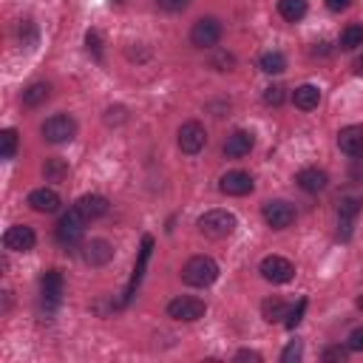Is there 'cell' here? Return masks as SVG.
I'll return each mask as SVG.
<instances>
[{
    "instance_id": "7c38bea8",
    "label": "cell",
    "mask_w": 363,
    "mask_h": 363,
    "mask_svg": "<svg viewBox=\"0 0 363 363\" xmlns=\"http://www.w3.org/2000/svg\"><path fill=\"white\" fill-rule=\"evenodd\" d=\"M150 250H153V238H150V235H145V238H142V250H139V258H136V267H133V275H130V281H128V289H125V295H122L119 306H125V303L133 298V292H136V286H139V281H142V275H145V267H147Z\"/></svg>"
},
{
    "instance_id": "e575fe53",
    "label": "cell",
    "mask_w": 363,
    "mask_h": 363,
    "mask_svg": "<svg viewBox=\"0 0 363 363\" xmlns=\"http://www.w3.org/2000/svg\"><path fill=\"white\" fill-rule=\"evenodd\" d=\"M233 65H235V60H233V54H227V51H221V54L213 57V68H218V71H230Z\"/></svg>"
},
{
    "instance_id": "60d3db41",
    "label": "cell",
    "mask_w": 363,
    "mask_h": 363,
    "mask_svg": "<svg viewBox=\"0 0 363 363\" xmlns=\"http://www.w3.org/2000/svg\"><path fill=\"white\" fill-rule=\"evenodd\" d=\"M357 309L363 312V295H357Z\"/></svg>"
},
{
    "instance_id": "9c48e42d",
    "label": "cell",
    "mask_w": 363,
    "mask_h": 363,
    "mask_svg": "<svg viewBox=\"0 0 363 363\" xmlns=\"http://www.w3.org/2000/svg\"><path fill=\"white\" fill-rule=\"evenodd\" d=\"M264 221L272 227V230H286L292 221H295V207L289 201H267L264 204Z\"/></svg>"
},
{
    "instance_id": "e0dca14e",
    "label": "cell",
    "mask_w": 363,
    "mask_h": 363,
    "mask_svg": "<svg viewBox=\"0 0 363 363\" xmlns=\"http://www.w3.org/2000/svg\"><path fill=\"white\" fill-rule=\"evenodd\" d=\"M337 147L346 156H363V125H349L337 133Z\"/></svg>"
},
{
    "instance_id": "836d02e7",
    "label": "cell",
    "mask_w": 363,
    "mask_h": 363,
    "mask_svg": "<svg viewBox=\"0 0 363 363\" xmlns=\"http://www.w3.org/2000/svg\"><path fill=\"white\" fill-rule=\"evenodd\" d=\"M264 102H267V105H281V102H284V88H281V85H269V88L264 91Z\"/></svg>"
},
{
    "instance_id": "8fae6325",
    "label": "cell",
    "mask_w": 363,
    "mask_h": 363,
    "mask_svg": "<svg viewBox=\"0 0 363 363\" xmlns=\"http://www.w3.org/2000/svg\"><path fill=\"white\" fill-rule=\"evenodd\" d=\"M34 241H37V235L26 224H14V227H9L3 233V247L11 250V252H28L34 247Z\"/></svg>"
},
{
    "instance_id": "f35d334b",
    "label": "cell",
    "mask_w": 363,
    "mask_h": 363,
    "mask_svg": "<svg viewBox=\"0 0 363 363\" xmlns=\"http://www.w3.org/2000/svg\"><path fill=\"white\" fill-rule=\"evenodd\" d=\"M352 6V0H326V9L329 11H343V9H349Z\"/></svg>"
},
{
    "instance_id": "ac0fdd59",
    "label": "cell",
    "mask_w": 363,
    "mask_h": 363,
    "mask_svg": "<svg viewBox=\"0 0 363 363\" xmlns=\"http://www.w3.org/2000/svg\"><path fill=\"white\" fill-rule=\"evenodd\" d=\"M74 207H77L88 221H94V218H102V216L108 213V199H105V196H96V193H85V196L77 199Z\"/></svg>"
},
{
    "instance_id": "f1b7e54d",
    "label": "cell",
    "mask_w": 363,
    "mask_h": 363,
    "mask_svg": "<svg viewBox=\"0 0 363 363\" xmlns=\"http://www.w3.org/2000/svg\"><path fill=\"white\" fill-rule=\"evenodd\" d=\"M303 312H306V298H301V301H298V306H292V309H289V315H286L284 326H286V329H295V326L303 320Z\"/></svg>"
},
{
    "instance_id": "484cf974",
    "label": "cell",
    "mask_w": 363,
    "mask_h": 363,
    "mask_svg": "<svg viewBox=\"0 0 363 363\" xmlns=\"http://www.w3.org/2000/svg\"><path fill=\"white\" fill-rule=\"evenodd\" d=\"M17 153V130L14 128H6L0 133V156L3 159H11Z\"/></svg>"
},
{
    "instance_id": "83f0119b",
    "label": "cell",
    "mask_w": 363,
    "mask_h": 363,
    "mask_svg": "<svg viewBox=\"0 0 363 363\" xmlns=\"http://www.w3.org/2000/svg\"><path fill=\"white\" fill-rule=\"evenodd\" d=\"M357 213H360V199H354V196L340 199V204H337V216L340 218H354Z\"/></svg>"
},
{
    "instance_id": "ffe728a7",
    "label": "cell",
    "mask_w": 363,
    "mask_h": 363,
    "mask_svg": "<svg viewBox=\"0 0 363 363\" xmlns=\"http://www.w3.org/2000/svg\"><path fill=\"white\" fill-rule=\"evenodd\" d=\"M292 102H295V108H301V111H312V108H318V102H320V91L315 88V85H298L295 88V94H292Z\"/></svg>"
},
{
    "instance_id": "7402d4cb",
    "label": "cell",
    "mask_w": 363,
    "mask_h": 363,
    "mask_svg": "<svg viewBox=\"0 0 363 363\" xmlns=\"http://www.w3.org/2000/svg\"><path fill=\"white\" fill-rule=\"evenodd\" d=\"M261 315H264V320H269V323H278V320H286V315H289V306H286L281 298H267V301L261 303Z\"/></svg>"
},
{
    "instance_id": "4dcf8cb0",
    "label": "cell",
    "mask_w": 363,
    "mask_h": 363,
    "mask_svg": "<svg viewBox=\"0 0 363 363\" xmlns=\"http://www.w3.org/2000/svg\"><path fill=\"white\" fill-rule=\"evenodd\" d=\"M326 363H343L346 357H349V346H329V349H323V354H320Z\"/></svg>"
},
{
    "instance_id": "f546056e",
    "label": "cell",
    "mask_w": 363,
    "mask_h": 363,
    "mask_svg": "<svg viewBox=\"0 0 363 363\" xmlns=\"http://www.w3.org/2000/svg\"><path fill=\"white\" fill-rule=\"evenodd\" d=\"M303 357V343L301 340H292L284 352H281V363H295V360H301Z\"/></svg>"
},
{
    "instance_id": "3957f363",
    "label": "cell",
    "mask_w": 363,
    "mask_h": 363,
    "mask_svg": "<svg viewBox=\"0 0 363 363\" xmlns=\"http://www.w3.org/2000/svg\"><path fill=\"white\" fill-rule=\"evenodd\" d=\"M40 130H43V139H45V142L60 145V142H71V139L77 136V122H74V116H68V113H57V116L45 119Z\"/></svg>"
},
{
    "instance_id": "d4e9b609",
    "label": "cell",
    "mask_w": 363,
    "mask_h": 363,
    "mask_svg": "<svg viewBox=\"0 0 363 363\" xmlns=\"http://www.w3.org/2000/svg\"><path fill=\"white\" fill-rule=\"evenodd\" d=\"M357 45H363V26L352 23V26H346L343 34H340V48H343V51H354Z\"/></svg>"
},
{
    "instance_id": "1f68e13d",
    "label": "cell",
    "mask_w": 363,
    "mask_h": 363,
    "mask_svg": "<svg viewBox=\"0 0 363 363\" xmlns=\"http://www.w3.org/2000/svg\"><path fill=\"white\" fill-rule=\"evenodd\" d=\"M346 346H349V352H363V326H357V329L349 332Z\"/></svg>"
},
{
    "instance_id": "5b68a950",
    "label": "cell",
    "mask_w": 363,
    "mask_h": 363,
    "mask_svg": "<svg viewBox=\"0 0 363 363\" xmlns=\"http://www.w3.org/2000/svg\"><path fill=\"white\" fill-rule=\"evenodd\" d=\"M85 221H88V218H85L77 207H71V210L57 221V241L65 244V247H68V244H77V241L85 235Z\"/></svg>"
},
{
    "instance_id": "4fadbf2b",
    "label": "cell",
    "mask_w": 363,
    "mask_h": 363,
    "mask_svg": "<svg viewBox=\"0 0 363 363\" xmlns=\"http://www.w3.org/2000/svg\"><path fill=\"white\" fill-rule=\"evenodd\" d=\"M218 190L224 196H247V193H252V176L244 173V170H230V173L221 176Z\"/></svg>"
},
{
    "instance_id": "8d00e7d4",
    "label": "cell",
    "mask_w": 363,
    "mask_h": 363,
    "mask_svg": "<svg viewBox=\"0 0 363 363\" xmlns=\"http://www.w3.org/2000/svg\"><path fill=\"white\" fill-rule=\"evenodd\" d=\"M187 3H190V0H156V6H159L162 11H184Z\"/></svg>"
},
{
    "instance_id": "4316f807",
    "label": "cell",
    "mask_w": 363,
    "mask_h": 363,
    "mask_svg": "<svg viewBox=\"0 0 363 363\" xmlns=\"http://www.w3.org/2000/svg\"><path fill=\"white\" fill-rule=\"evenodd\" d=\"M43 173H45V179L60 182V179H65V176H68V164H65L62 159H48V162L43 164Z\"/></svg>"
},
{
    "instance_id": "52a82bcc",
    "label": "cell",
    "mask_w": 363,
    "mask_h": 363,
    "mask_svg": "<svg viewBox=\"0 0 363 363\" xmlns=\"http://www.w3.org/2000/svg\"><path fill=\"white\" fill-rule=\"evenodd\" d=\"M258 269H261L264 281H269V284H286V281L295 278V267H292V261L284 258V255H267Z\"/></svg>"
},
{
    "instance_id": "cb8c5ba5",
    "label": "cell",
    "mask_w": 363,
    "mask_h": 363,
    "mask_svg": "<svg viewBox=\"0 0 363 363\" xmlns=\"http://www.w3.org/2000/svg\"><path fill=\"white\" fill-rule=\"evenodd\" d=\"M258 65H261L264 74H284L286 71V57L281 51H267V54H261Z\"/></svg>"
},
{
    "instance_id": "ba28073f",
    "label": "cell",
    "mask_w": 363,
    "mask_h": 363,
    "mask_svg": "<svg viewBox=\"0 0 363 363\" xmlns=\"http://www.w3.org/2000/svg\"><path fill=\"white\" fill-rule=\"evenodd\" d=\"M204 145H207V130H204L201 122H184L179 128V147H182V153L196 156Z\"/></svg>"
},
{
    "instance_id": "74e56055",
    "label": "cell",
    "mask_w": 363,
    "mask_h": 363,
    "mask_svg": "<svg viewBox=\"0 0 363 363\" xmlns=\"http://www.w3.org/2000/svg\"><path fill=\"white\" fill-rule=\"evenodd\" d=\"M235 360H252V363H261V354L258 352H250V349H241L235 354Z\"/></svg>"
},
{
    "instance_id": "44dd1931",
    "label": "cell",
    "mask_w": 363,
    "mask_h": 363,
    "mask_svg": "<svg viewBox=\"0 0 363 363\" xmlns=\"http://www.w3.org/2000/svg\"><path fill=\"white\" fill-rule=\"evenodd\" d=\"M48 96H51V85H48V82H31V85L23 91V105H26V108H37V105H43Z\"/></svg>"
},
{
    "instance_id": "d590c367",
    "label": "cell",
    "mask_w": 363,
    "mask_h": 363,
    "mask_svg": "<svg viewBox=\"0 0 363 363\" xmlns=\"http://www.w3.org/2000/svg\"><path fill=\"white\" fill-rule=\"evenodd\" d=\"M128 119V113H125V108L122 105H116V108H108L105 111V122L108 125H119V122H125Z\"/></svg>"
},
{
    "instance_id": "ab89813d",
    "label": "cell",
    "mask_w": 363,
    "mask_h": 363,
    "mask_svg": "<svg viewBox=\"0 0 363 363\" xmlns=\"http://www.w3.org/2000/svg\"><path fill=\"white\" fill-rule=\"evenodd\" d=\"M354 71H357V74H363V57H357V60H354Z\"/></svg>"
},
{
    "instance_id": "8992f818",
    "label": "cell",
    "mask_w": 363,
    "mask_h": 363,
    "mask_svg": "<svg viewBox=\"0 0 363 363\" xmlns=\"http://www.w3.org/2000/svg\"><path fill=\"white\" fill-rule=\"evenodd\" d=\"M221 40V23L216 17H199L190 28V43L196 48H213Z\"/></svg>"
},
{
    "instance_id": "603a6c76",
    "label": "cell",
    "mask_w": 363,
    "mask_h": 363,
    "mask_svg": "<svg viewBox=\"0 0 363 363\" xmlns=\"http://www.w3.org/2000/svg\"><path fill=\"white\" fill-rule=\"evenodd\" d=\"M306 11H309L306 0H278V14H281L286 23H298Z\"/></svg>"
},
{
    "instance_id": "d6986e66",
    "label": "cell",
    "mask_w": 363,
    "mask_h": 363,
    "mask_svg": "<svg viewBox=\"0 0 363 363\" xmlns=\"http://www.w3.org/2000/svg\"><path fill=\"white\" fill-rule=\"evenodd\" d=\"M295 182H298V187L306 190V193H320V190L329 184V176H326L323 170H318V167H303V170L295 176Z\"/></svg>"
},
{
    "instance_id": "6da1fadb",
    "label": "cell",
    "mask_w": 363,
    "mask_h": 363,
    "mask_svg": "<svg viewBox=\"0 0 363 363\" xmlns=\"http://www.w3.org/2000/svg\"><path fill=\"white\" fill-rule=\"evenodd\" d=\"M216 278H218V264L210 255H193L182 269V281L190 286H210Z\"/></svg>"
},
{
    "instance_id": "5bb4252c",
    "label": "cell",
    "mask_w": 363,
    "mask_h": 363,
    "mask_svg": "<svg viewBox=\"0 0 363 363\" xmlns=\"http://www.w3.org/2000/svg\"><path fill=\"white\" fill-rule=\"evenodd\" d=\"M82 258H85V264H91V267H105V264L113 258V247H111V241H105V238H91V241L85 244V250H82Z\"/></svg>"
},
{
    "instance_id": "7a4b0ae2",
    "label": "cell",
    "mask_w": 363,
    "mask_h": 363,
    "mask_svg": "<svg viewBox=\"0 0 363 363\" xmlns=\"http://www.w3.org/2000/svg\"><path fill=\"white\" fill-rule=\"evenodd\" d=\"M238 227V218L230 213V210H207L201 218H199V230L207 235V238H227L233 235Z\"/></svg>"
},
{
    "instance_id": "9a60e30c",
    "label": "cell",
    "mask_w": 363,
    "mask_h": 363,
    "mask_svg": "<svg viewBox=\"0 0 363 363\" xmlns=\"http://www.w3.org/2000/svg\"><path fill=\"white\" fill-rule=\"evenodd\" d=\"M252 145H255V136L250 130H233L227 136V142H224V156L241 159V156H247L252 150Z\"/></svg>"
},
{
    "instance_id": "d6a6232c",
    "label": "cell",
    "mask_w": 363,
    "mask_h": 363,
    "mask_svg": "<svg viewBox=\"0 0 363 363\" xmlns=\"http://www.w3.org/2000/svg\"><path fill=\"white\" fill-rule=\"evenodd\" d=\"M85 43H88V51H91L96 60H102V40H99V34H96V31H88V34H85Z\"/></svg>"
},
{
    "instance_id": "2e32d148",
    "label": "cell",
    "mask_w": 363,
    "mask_h": 363,
    "mask_svg": "<svg viewBox=\"0 0 363 363\" xmlns=\"http://www.w3.org/2000/svg\"><path fill=\"white\" fill-rule=\"evenodd\" d=\"M60 204L62 201H60L57 190H51V187H37V190L28 193V207L37 210V213H57Z\"/></svg>"
},
{
    "instance_id": "277c9868",
    "label": "cell",
    "mask_w": 363,
    "mask_h": 363,
    "mask_svg": "<svg viewBox=\"0 0 363 363\" xmlns=\"http://www.w3.org/2000/svg\"><path fill=\"white\" fill-rule=\"evenodd\" d=\"M204 312H207L204 301L201 298H193V295H182V298H173L167 303V315L173 320H182V323H193V320L204 318Z\"/></svg>"
},
{
    "instance_id": "30bf717a",
    "label": "cell",
    "mask_w": 363,
    "mask_h": 363,
    "mask_svg": "<svg viewBox=\"0 0 363 363\" xmlns=\"http://www.w3.org/2000/svg\"><path fill=\"white\" fill-rule=\"evenodd\" d=\"M40 289H43V303L45 309H57L60 301H62V292H65V281H62V272L60 269H48L40 281Z\"/></svg>"
}]
</instances>
